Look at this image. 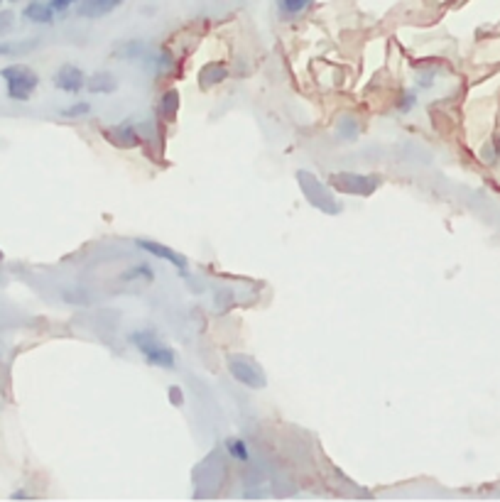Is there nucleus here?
<instances>
[{
	"instance_id": "f257e3e1",
	"label": "nucleus",
	"mask_w": 500,
	"mask_h": 502,
	"mask_svg": "<svg viewBox=\"0 0 500 502\" xmlns=\"http://www.w3.org/2000/svg\"><path fill=\"white\" fill-rule=\"evenodd\" d=\"M297 184H299L302 189V196L309 201V206H314L316 211L321 213H329V216H339L341 213V201H336L334 194H331V189L326 186V184L319 182V177L311 172H306V169H299L297 172Z\"/></svg>"
},
{
	"instance_id": "f03ea898",
	"label": "nucleus",
	"mask_w": 500,
	"mask_h": 502,
	"mask_svg": "<svg viewBox=\"0 0 500 502\" xmlns=\"http://www.w3.org/2000/svg\"><path fill=\"white\" fill-rule=\"evenodd\" d=\"M0 76L8 83V96L13 101H27L39 83V76L25 64H13V67L0 69Z\"/></svg>"
},
{
	"instance_id": "7ed1b4c3",
	"label": "nucleus",
	"mask_w": 500,
	"mask_h": 502,
	"mask_svg": "<svg viewBox=\"0 0 500 502\" xmlns=\"http://www.w3.org/2000/svg\"><path fill=\"white\" fill-rule=\"evenodd\" d=\"M329 186L336 191L353 194V196H370L380 189V177H368V174L356 172H334L329 177Z\"/></svg>"
},
{
	"instance_id": "20e7f679",
	"label": "nucleus",
	"mask_w": 500,
	"mask_h": 502,
	"mask_svg": "<svg viewBox=\"0 0 500 502\" xmlns=\"http://www.w3.org/2000/svg\"><path fill=\"white\" fill-rule=\"evenodd\" d=\"M130 341L135 343V348L142 353V355H145V360L150 362V365L165 367V370L175 367V353H172L170 348L165 346V343L157 341V338L152 336V331H140V334H133Z\"/></svg>"
},
{
	"instance_id": "39448f33",
	"label": "nucleus",
	"mask_w": 500,
	"mask_h": 502,
	"mask_svg": "<svg viewBox=\"0 0 500 502\" xmlns=\"http://www.w3.org/2000/svg\"><path fill=\"white\" fill-rule=\"evenodd\" d=\"M229 372L234 375V380H238L248 390H262L267 385L262 367L248 355H229Z\"/></svg>"
},
{
	"instance_id": "423d86ee",
	"label": "nucleus",
	"mask_w": 500,
	"mask_h": 502,
	"mask_svg": "<svg viewBox=\"0 0 500 502\" xmlns=\"http://www.w3.org/2000/svg\"><path fill=\"white\" fill-rule=\"evenodd\" d=\"M135 245L140 247V250L150 252V255L160 257V260L170 262V265H172V267H177V270H180V272H184V270H187V257H184V255H180V252H177V250H172V247L162 245V243H157V240H145V238H137Z\"/></svg>"
},
{
	"instance_id": "0eeeda50",
	"label": "nucleus",
	"mask_w": 500,
	"mask_h": 502,
	"mask_svg": "<svg viewBox=\"0 0 500 502\" xmlns=\"http://www.w3.org/2000/svg\"><path fill=\"white\" fill-rule=\"evenodd\" d=\"M54 86L64 93H76L86 86V76H83L81 69L74 67V64H64V67H59V72L54 74Z\"/></svg>"
},
{
	"instance_id": "6e6552de",
	"label": "nucleus",
	"mask_w": 500,
	"mask_h": 502,
	"mask_svg": "<svg viewBox=\"0 0 500 502\" xmlns=\"http://www.w3.org/2000/svg\"><path fill=\"white\" fill-rule=\"evenodd\" d=\"M123 3H126V0H81L79 15H81V18H88V20H96V18H103V15L113 13V10H118Z\"/></svg>"
},
{
	"instance_id": "1a4fd4ad",
	"label": "nucleus",
	"mask_w": 500,
	"mask_h": 502,
	"mask_svg": "<svg viewBox=\"0 0 500 502\" xmlns=\"http://www.w3.org/2000/svg\"><path fill=\"white\" fill-rule=\"evenodd\" d=\"M25 20L37 25H49L54 20V8L49 3H42V0H32V3L25 5Z\"/></svg>"
},
{
	"instance_id": "9d476101",
	"label": "nucleus",
	"mask_w": 500,
	"mask_h": 502,
	"mask_svg": "<svg viewBox=\"0 0 500 502\" xmlns=\"http://www.w3.org/2000/svg\"><path fill=\"white\" fill-rule=\"evenodd\" d=\"M226 79H229V67H226V64H221V62L206 64V67L201 69V74H199V86L201 88H209V86H216V83L226 81Z\"/></svg>"
},
{
	"instance_id": "9b49d317",
	"label": "nucleus",
	"mask_w": 500,
	"mask_h": 502,
	"mask_svg": "<svg viewBox=\"0 0 500 502\" xmlns=\"http://www.w3.org/2000/svg\"><path fill=\"white\" fill-rule=\"evenodd\" d=\"M86 86L91 93H113L118 86V81L113 79V74L108 72H96L91 79H86Z\"/></svg>"
},
{
	"instance_id": "f8f14e48",
	"label": "nucleus",
	"mask_w": 500,
	"mask_h": 502,
	"mask_svg": "<svg viewBox=\"0 0 500 502\" xmlns=\"http://www.w3.org/2000/svg\"><path fill=\"white\" fill-rule=\"evenodd\" d=\"M160 111H162V118H165V121H175L177 118V111H180V93H177L175 88L162 96Z\"/></svg>"
},
{
	"instance_id": "ddd939ff",
	"label": "nucleus",
	"mask_w": 500,
	"mask_h": 502,
	"mask_svg": "<svg viewBox=\"0 0 500 502\" xmlns=\"http://www.w3.org/2000/svg\"><path fill=\"white\" fill-rule=\"evenodd\" d=\"M108 140H113L116 145H121V147H133L137 142V135L130 126H121V128H116V133L108 135Z\"/></svg>"
},
{
	"instance_id": "4468645a",
	"label": "nucleus",
	"mask_w": 500,
	"mask_h": 502,
	"mask_svg": "<svg viewBox=\"0 0 500 502\" xmlns=\"http://www.w3.org/2000/svg\"><path fill=\"white\" fill-rule=\"evenodd\" d=\"M226 451H229L231 459L241 461V463H245V461L250 459L248 446H245V441H241V439H226Z\"/></svg>"
},
{
	"instance_id": "2eb2a0df",
	"label": "nucleus",
	"mask_w": 500,
	"mask_h": 502,
	"mask_svg": "<svg viewBox=\"0 0 500 502\" xmlns=\"http://www.w3.org/2000/svg\"><path fill=\"white\" fill-rule=\"evenodd\" d=\"M309 3L311 0H277V8H280V13H285V15H297V13H302Z\"/></svg>"
},
{
	"instance_id": "dca6fc26",
	"label": "nucleus",
	"mask_w": 500,
	"mask_h": 502,
	"mask_svg": "<svg viewBox=\"0 0 500 502\" xmlns=\"http://www.w3.org/2000/svg\"><path fill=\"white\" fill-rule=\"evenodd\" d=\"M32 47H37V39H29V42H18V44L5 42V44H0V57H5V54H13V52H20V49H32Z\"/></svg>"
},
{
	"instance_id": "f3484780",
	"label": "nucleus",
	"mask_w": 500,
	"mask_h": 502,
	"mask_svg": "<svg viewBox=\"0 0 500 502\" xmlns=\"http://www.w3.org/2000/svg\"><path fill=\"white\" fill-rule=\"evenodd\" d=\"M88 111H91L88 103H74V106H69V108H62V118H81V116H86Z\"/></svg>"
},
{
	"instance_id": "a211bd4d",
	"label": "nucleus",
	"mask_w": 500,
	"mask_h": 502,
	"mask_svg": "<svg viewBox=\"0 0 500 502\" xmlns=\"http://www.w3.org/2000/svg\"><path fill=\"white\" fill-rule=\"evenodd\" d=\"M15 25V13L13 10H0V34L10 32Z\"/></svg>"
},
{
	"instance_id": "6ab92c4d",
	"label": "nucleus",
	"mask_w": 500,
	"mask_h": 502,
	"mask_svg": "<svg viewBox=\"0 0 500 502\" xmlns=\"http://www.w3.org/2000/svg\"><path fill=\"white\" fill-rule=\"evenodd\" d=\"M167 395H170V402H172L175 407H184V395H182V390H180L177 385H172Z\"/></svg>"
},
{
	"instance_id": "aec40b11",
	"label": "nucleus",
	"mask_w": 500,
	"mask_h": 502,
	"mask_svg": "<svg viewBox=\"0 0 500 502\" xmlns=\"http://www.w3.org/2000/svg\"><path fill=\"white\" fill-rule=\"evenodd\" d=\"M74 3H79V0H52V8H54V13H62V10H67V8H72Z\"/></svg>"
},
{
	"instance_id": "412c9836",
	"label": "nucleus",
	"mask_w": 500,
	"mask_h": 502,
	"mask_svg": "<svg viewBox=\"0 0 500 502\" xmlns=\"http://www.w3.org/2000/svg\"><path fill=\"white\" fill-rule=\"evenodd\" d=\"M13 498H15V500H22V498H29V495L22 493V490H18V493H13Z\"/></svg>"
},
{
	"instance_id": "4be33fe9",
	"label": "nucleus",
	"mask_w": 500,
	"mask_h": 502,
	"mask_svg": "<svg viewBox=\"0 0 500 502\" xmlns=\"http://www.w3.org/2000/svg\"><path fill=\"white\" fill-rule=\"evenodd\" d=\"M0 260H3V250H0Z\"/></svg>"
},
{
	"instance_id": "5701e85b",
	"label": "nucleus",
	"mask_w": 500,
	"mask_h": 502,
	"mask_svg": "<svg viewBox=\"0 0 500 502\" xmlns=\"http://www.w3.org/2000/svg\"><path fill=\"white\" fill-rule=\"evenodd\" d=\"M0 3H3V0H0Z\"/></svg>"
},
{
	"instance_id": "b1692460",
	"label": "nucleus",
	"mask_w": 500,
	"mask_h": 502,
	"mask_svg": "<svg viewBox=\"0 0 500 502\" xmlns=\"http://www.w3.org/2000/svg\"><path fill=\"white\" fill-rule=\"evenodd\" d=\"M13 3H15V0H13Z\"/></svg>"
}]
</instances>
